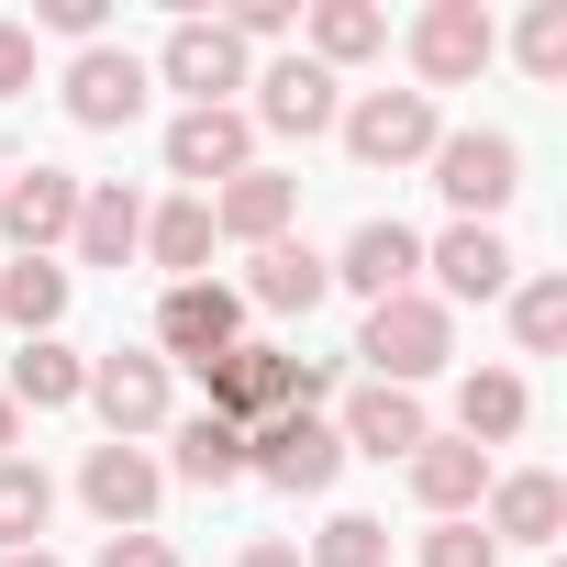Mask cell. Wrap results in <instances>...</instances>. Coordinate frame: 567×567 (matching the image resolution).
Listing matches in <instances>:
<instances>
[{
	"label": "cell",
	"instance_id": "cell-1",
	"mask_svg": "<svg viewBox=\"0 0 567 567\" xmlns=\"http://www.w3.org/2000/svg\"><path fill=\"white\" fill-rule=\"evenodd\" d=\"M357 357L379 368V390H412V379H434V368L456 357V312H445L434 290L368 301V334H357Z\"/></svg>",
	"mask_w": 567,
	"mask_h": 567
},
{
	"label": "cell",
	"instance_id": "cell-2",
	"mask_svg": "<svg viewBox=\"0 0 567 567\" xmlns=\"http://www.w3.org/2000/svg\"><path fill=\"white\" fill-rule=\"evenodd\" d=\"M245 467H256L267 489L312 501V489H334V467H346V434H334L323 412H267V423H245Z\"/></svg>",
	"mask_w": 567,
	"mask_h": 567
},
{
	"label": "cell",
	"instance_id": "cell-3",
	"mask_svg": "<svg viewBox=\"0 0 567 567\" xmlns=\"http://www.w3.org/2000/svg\"><path fill=\"white\" fill-rule=\"evenodd\" d=\"M145 79H167V90H189V112H234V90H245V45H234V23H167V45H156V68Z\"/></svg>",
	"mask_w": 567,
	"mask_h": 567
},
{
	"label": "cell",
	"instance_id": "cell-4",
	"mask_svg": "<svg viewBox=\"0 0 567 567\" xmlns=\"http://www.w3.org/2000/svg\"><path fill=\"white\" fill-rule=\"evenodd\" d=\"M423 167H434V189L456 200V223H489V212L523 189V145H512V134H434Z\"/></svg>",
	"mask_w": 567,
	"mask_h": 567
},
{
	"label": "cell",
	"instance_id": "cell-5",
	"mask_svg": "<svg viewBox=\"0 0 567 567\" xmlns=\"http://www.w3.org/2000/svg\"><path fill=\"white\" fill-rule=\"evenodd\" d=\"M156 346H167L178 368H223V357L245 346V301L223 290V278H178V290L156 301Z\"/></svg>",
	"mask_w": 567,
	"mask_h": 567
},
{
	"label": "cell",
	"instance_id": "cell-6",
	"mask_svg": "<svg viewBox=\"0 0 567 567\" xmlns=\"http://www.w3.org/2000/svg\"><path fill=\"white\" fill-rule=\"evenodd\" d=\"M79 167H0V234H12L23 256H56L79 234Z\"/></svg>",
	"mask_w": 567,
	"mask_h": 567
},
{
	"label": "cell",
	"instance_id": "cell-7",
	"mask_svg": "<svg viewBox=\"0 0 567 567\" xmlns=\"http://www.w3.org/2000/svg\"><path fill=\"white\" fill-rule=\"evenodd\" d=\"M434 134H445V123H434L423 90H368V101L346 112V156H357V167H423Z\"/></svg>",
	"mask_w": 567,
	"mask_h": 567
},
{
	"label": "cell",
	"instance_id": "cell-8",
	"mask_svg": "<svg viewBox=\"0 0 567 567\" xmlns=\"http://www.w3.org/2000/svg\"><path fill=\"white\" fill-rule=\"evenodd\" d=\"M489 56H501V34H489V12H478V0H434V12L412 23V68H423V101H434V90H467Z\"/></svg>",
	"mask_w": 567,
	"mask_h": 567
},
{
	"label": "cell",
	"instance_id": "cell-9",
	"mask_svg": "<svg viewBox=\"0 0 567 567\" xmlns=\"http://www.w3.org/2000/svg\"><path fill=\"white\" fill-rule=\"evenodd\" d=\"M134 112H145V56H134V45H79V56H68V123L123 134Z\"/></svg>",
	"mask_w": 567,
	"mask_h": 567
},
{
	"label": "cell",
	"instance_id": "cell-10",
	"mask_svg": "<svg viewBox=\"0 0 567 567\" xmlns=\"http://www.w3.org/2000/svg\"><path fill=\"white\" fill-rule=\"evenodd\" d=\"M245 90H256V112H245V123H267V134H301V145H312V134H334V123H346L334 68H312V56H278V68H267V79H245Z\"/></svg>",
	"mask_w": 567,
	"mask_h": 567
},
{
	"label": "cell",
	"instance_id": "cell-11",
	"mask_svg": "<svg viewBox=\"0 0 567 567\" xmlns=\"http://www.w3.org/2000/svg\"><path fill=\"white\" fill-rule=\"evenodd\" d=\"M212 379V412L223 423H267V412H301V357H278V346H234Z\"/></svg>",
	"mask_w": 567,
	"mask_h": 567
},
{
	"label": "cell",
	"instance_id": "cell-12",
	"mask_svg": "<svg viewBox=\"0 0 567 567\" xmlns=\"http://www.w3.org/2000/svg\"><path fill=\"white\" fill-rule=\"evenodd\" d=\"M245 167H256V123L245 112H178L167 123V178H189V200L212 178H245Z\"/></svg>",
	"mask_w": 567,
	"mask_h": 567
},
{
	"label": "cell",
	"instance_id": "cell-13",
	"mask_svg": "<svg viewBox=\"0 0 567 567\" xmlns=\"http://www.w3.org/2000/svg\"><path fill=\"white\" fill-rule=\"evenodd\" d=\"M90 401H101V423H112V445H145L156 423H167V357H90Z\"/></svg>",
	"mask_w": 567,
	"mask_h": 567
},
{
	"label": "cell",
	"instance_id": "cell-14",
	"mask_svg": "<svg viewBox=\"0 0 567 567\" xmlns=\"http://www.w3.org/2000/svg\"><path fill=\"white\" fill-rule=\"evenodd\" d=\"M156 489H167V478H156L145 445H90V467H79V501H90L112 534H145V523H156Z\"/></svg>",
	"mask_w": 567,
	"mask_h": 567
},
{
	"label": "cell",
	"instance_id": "cell-15",
	"mask_svg": "<svg viewBox=\"0 0 567 567\" xmlns=\"http://www.w3.org/2000/svg\"><path fill=\"white\" fill-rule=\"evenodd\" d=\"M323 267L346 278V290H368V301H401L412 278H423V234L379 212V223H357V234H346V256H323Z\"/></svg>",
	"mask_w": 567,
	"mask_h": 567
},
{
	"label": "cell",
	"instance_id": "cell-16",
	"mask_svg": "<svg viewBox=\"0 0 567 567\" xmlns=\"http://www.w3.org/2000/svg\"><path fill=\"white\" fill-rule=\"evenodd\" d=\"M401 467H412V501H423L434 523H467V512H478V489H489V456H478L467 434H423Z\"/></svg>",
	"mask_w": 567,
	"mask_h": 567
},
{
	"label": "cell",
	"instance_id": "cell-17",
	"mask_svg": "<svg viewBox=\"0 0 567 567\" xmlns=\"http://www.w3.org/2000/svg\"><path fill=\"white\" fill-rule=\"evenodd\" d=\"M423 267L445 278V301H501V290H512V245H501L489 223H445V234L423 245Z\"/></svg>",
	"mask_w": 567,
	"mask_h": 567
},
{
	"label": "cell",
	"instance_id": "cell-18",
	"mask_svg": "<svg viewBox=\"0 0 567 567\" xmlns=\"http://www.w3.org/2000/svg\"><path fill=\"white\" fill-rule=\"evenodd\" d=\"M323 290H334V267H323L301 234H278V245H256V267H245L234 301H256V312H312Z\"/></svg>",
	"mask_w": 567,
	"mask_h": 567
},
{
	"label": "cell",
	"instance_id": "cell-19",
	"mask_svg": "<svg viewBox=\"0 0 567 567\" xmlns=\"http://www.w3.org/2000/svg\"><path fill=\"white\" fill-rule=\"evenodd\" d=\"M290 212H301V178L245 167V178H223V200H212V234H234V245H278V234H290Z\"/></svg>",
	"mask_w": 567,
	"mask_h": 567
},
{
	"label": "cell",
	"instance_id": "cell-20",
	"mask_svg": "<svg viewBox=\"0 0 567 567\" xmlns=\"http://www.w3.org/2000/svg\"><path fill=\"white\" fill-rule=\"evenodd\" d=\"M68 245H79V267H123V256H145V200H134L123 178H90Z\"/></svg>",
	"mask_w": 567,
	"mask_h": 567
},
{
	"label": "cell",
	"instance_id": "cell-21",
	"mask_svg": "<svg viewBox=\"0 0 567 567\" xmlns=\"http://www.w3.org/2000/svg\"><path fill=\"white\" fill-rule=\"evenodd\" d=\"M334 434H346V456H379V467H390V456H412L434 423H423V401H412V390H379V379H368V390L346 401V423H334Z\"/></svg>",
	"mask_w": 567,
	"mask_h": 567
},
{
	"label": "cell",
	"instance_id": "cell-22",
	"mask_svg": "<svg viewBox=\"0 0 567 567\" xmlns=\"http://www.w3.org/2000/svg\"><path fill=\"white\" fill-rule=\"evenodd\" d=\"M556 523H567V489H556L545 467L489 478V545H556Z\"/></svg>",
	"mask_w": 567,
	"mask_h": 567
},
{
	"label": "cell",
	"instance_id": "cell-23",
	"mask_svg": "<svg viewBox=\"0 0 567 567\" xmlns=\"http://www.w3.org/2000/svg\"><path fill=\"white\" fill-rule=\"evenodd\" d=\"M0 323H12L23 346L56 334V323H68V267H56V256H12V267H0Z\"/></svg>",
	"mask_w": 567,
	"mask_h": 567
},
{
	"label": "cell",
	"instance_id": "cell-24",
	"mask_svg": "<svg viewBox=\"0 0 567 567\" xmlns=\"http://www.w3.org/2000/svg\"><path fill=\"white\" fill-rule=\"evenodd\" d=\"M0 401H34V412H68V401H90V357L79 346H56V334H34L23 357H12V390H0Z\"/></svg>",
	"mask_w": 567,
	"mask_h": 567
},
{
	"label": "cell",
	"instance_id": "cell-25",
	"mask_svg": "<svg viewBox=\"0 0 567 567\" xmlns=\"http://www.w3.org/2000/svg\"><path fill=\"white\" fill-rule=\"evenodd\" d=\"M212 245H223V234H212V200H189V189H178L167 212H145V256L167 267V290L212 267Z\"/></svg>",
	"mask_w": 567,
	"mask_h": 567
},
{
	"label": "cell",
	"instance_id": "cell-26",
	"mask_svg": "<svg viewBox=\"0 0 567 567\" xmlns=\"http://www.w3.org/2000/svg\"><path fill=\"white\" fill-rule=\"evenodd\" d=\"M523 412H534V390H523L512 368H478V379L456 390V434H467L478 456H489V445H512V434H523Z\"/></svg>",
	"mask_w": 567,
	"mask_h": 567
},
{
	"label": "cell",
	"instance_id": "cell-27",
	"mask_svg": "<svg viewBox=\"0 0 567 567\" xmlns=\"http://www.w3.org/2000/svg\"><path fill=\"white\" fill-rule=\"evenodd\" d=\"M178 478H189V489H234V478H245V423L189 412V423H178Z\"/></svg>",
	"mask_w": 567,
	"mask_h": 567
},
{
	"label": "cell",
	"instance_id": "cell-28",
	"mask_svg": "<svg viewBox=\"0 0 567 567\" xmlns=\"http://www.w3.org/2000/svg\"><path fill=\"white\" fill-rule=\"evenodd\" d=\"M45 512H56V478L34 456H0V556H23L45 534Z\"/></svg>",
	"mask_w": 567,
	"mask_h": 567
},
{
	"label": "cell",
	"instance_id": "cell-29",
	"mask_svg": "<svg viewBox=\"0 0 567 567\" xmlns=\"http://www.w3.org/2000/svg\"><path fill=\"white\" fill-rule=\"evenodd\" d=\"M390 45V12H368V0H323L312 12V68H357Z\"/></svg>",
	"mask_w": 567,
	"mask_h": 567
},
{
	"label": "cell",
	"instance_id": "cell-30",
	"mask_svg": "<svg viewBox=\"0 0 567 567\" xmlns=\"http://www.w3.org/2000/svg\"><path fill=\"white\" fill-rule=\"evenodd\" d=\"M512 346L523 357H556L567 346V278H523V290H512Z\"/></svg>",
	"mask_w": 567,
	"mask_h": 567
},
{
	"label": "cell",
	"instance_id": "cell-31",
	"mask_svg": "<svg viewBox=\"0 0 567 567\" xmlns=\"http://www.w3.org/2000/svg\"><path fill=\"white\" fill-rule=\"evenodd\" d=\"M312 567H390V523L379 512H334L312 534Z\"/></svg>",
	"mask_w": 567,
	"mask_h": 567
},
{
	"label": "cell",
	"instance_id": "cell-32",
	"mask_svg": "<svg viewBox=\"0 0 567 567\" xmlns=\"http://www.w3.org/2000/svg\"><path fill=\"white\" fill-rule=\"evenodd\" d=\"M512 45H523V68H534V79H567V0H534Z\"/></svg>",
	"mask_w": 567,
	"mask_h": 567
},
{
	"label": "cell",
	"instance_id": "cell-33",
	"mask_svg": "<svg viewBox=\"0 0 567 567\" xmlns=\"http://www.w3.org/2000/svg\"><path fill=\"white\" fill-rule=\"evenodd\" d=\"M423 567H501V545H489L478 523H434V534H423Z\"/></svg>",
	"mask_w": 567,
	"mask_h": 567
},
{
	"label": "cell",
	"instance_id": "cell-34",
	"mask_svg": "<svg viewBox=\"0 0 567 567\" xmlns=\"http://www.w3.org/2000/svg\"><path fill=\"white\" fill-rule=\"evenodd\" d=\"M90 567H178V545H167V534H112Z\"/></svg>",
	"mask_w": 567,
	"mask_h": 567
},
{
	"label": "cell",
	"instance_id": "cell-35",
	"mask_svg": "<svg viewBox=\"0 0 567 567\" xmlns=\"http://www.w3.org/2000/svg\"><path fill=\"white\" fill-rule=\"evenodd\" d=\"M34 23H45V34H68V45H101V0H45Z\"/></svg>",
	"mask_w": 567,
	"mask_h": 567
},
{
	"label": "cell",
	"instance_id": "cell-36",
	"mask_svg": "<svg viewBox=\"0 0 567 567\" xmlns=\"http://www.w3.org/2000/svg\"><path fill=\"white\" fill-rule=\"evenodd\" d=\"M12 90H34V34L0 23V101H12Z\"/></svg>",
	"mask_w": 567,
	"mask_h": 567
},
{
	"label": "cell",
	"instance_id": "cell-37",
	"mask_svg": "<svg viewBox=\"0 0 567 567\" xmlns=\"http://www.w3.org/2000/svg\"><path fill=\"white\" fill-rule=\"evenodd\" d=\"M256 34H290V0H245V12H234V45H256Z\"/></svg>",
	"mask_w": 567,
	"mask_h": 567
},
{
	"label": "cell",
	"instance_id": "cell-38",
	"mask_svg": "<svg viewBox=\"0 0 567 567\" xmlns=\"http://www.w3.org/2000/svg\"><path fill=\"white\" fill-rule=\"evenodd\" d=\"M234 567H301V556H290V545H245Z\"/></svg>",
	"mask_w": 567,
	"mask_h": 567
},
{
	"label": "cell",
	"instance_id": "cell-39",
	"mask_svg": "<svg viewBox=\"0 0 567 567\" xmlns=\"http://www.w3.org/2000/svg\"><path fill=\"white\" fill-rule=\"evenodd\" d=\"M12 445H23V412H12V401H0V456H12Z\"/></svg>",
	"mask_w": 567,
	"mask_h": 567
},
{
	"label": "cell",
	"instance_id": "cell-40",
	"mask_svg": "<svg viewBox=\"0 0 567 567\" xmlns=\"http://www.w3.org/2000/svg\"><path fill=\"white\" fill-rule=\"evenodd\" d=\"M0 567H56V556H45V545H23V556H0Z\"/></svg>",
	"mask_w": 567,
	"mask_h": 567
}]
</instances>
